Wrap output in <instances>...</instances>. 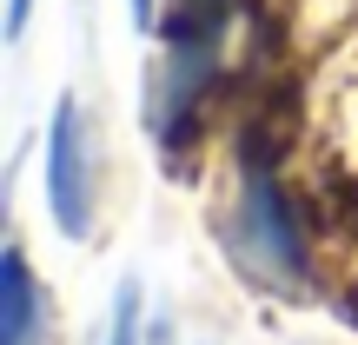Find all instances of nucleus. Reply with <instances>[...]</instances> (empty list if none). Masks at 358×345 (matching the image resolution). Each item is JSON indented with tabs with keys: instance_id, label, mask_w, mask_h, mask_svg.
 Masks as SVG:
<instances>
[{
	"instance_id": "5",
	"label": "nucleus",
	"mask_w": 358,
	"mask_h": 345,
	"mask_svg": "<svg viewBox=\"0 0 358 345\" xmlns=\"http://www.w3.org/2000/svg\"><path fill=\"white\" fill-rule=\"evenodd\" d=\"M27 13H34V0H7V40L27 34Z\"/></svg>"
},
{
	"instance_id": "6",
	"label": "nucleus",
	"mask_w": 358,
	"mask_h": 345,
	"mask_svg": "<svg viewBox=\"0 0 358 345\" xmlns=\"http://www.w3.org/2000/svg\"><path fill=\"white\" fill-rule=\"evenodd\" d=\"M133 20H140V27H153V0H133Z\"/></svg>"
},
{
	"instance_id": "4",
	"label": "nucleus",
	"mask_w": 358,
	"mask_h": 345,
	"mask_svg": "<svg viewBox=\"0 0 358 345\" xmlns=\"http://www.w3.org/2000/svg\"><path fill=\"white\" fill-rule=\"evenodd\" d=\"M106 345H140V293L133 286H120V306H113V332Z\"/></svg>"
},
{
	"instance_id": "2",
	"label": "nucleus",
	"mask_w": 358,
	"mask_h": 345,
	"mask_svg": "<svg viewBox=\"0 0 358 345\" xmlns=\"http://www.w3.org/2000/svg\"><path fill=\"white\" fill-rule=\"evenodd\" d=\"M93 140H87V113H80L73 93L53 100V120H47V206H53V226L66 239H87L93 232Z\"/></svg>"
},
{
	"instance_id": "1",
	"label": "nucleus",
	"mask_w": 358,
	"mask_h": 345,
	"mask_svg": "<svg viewBox=\"0 0 358 345\" xmlns=\"http://www.w3.org/2000/svg\"><path fill=\"white\" fill-rule=\"evenodd\" d=\"M232 246L252 266V279L279 286V293H306L312 279V239L299 226L292 199L279 192L272 167H245L239 179V206H232Z\"/></svg>"
},
{
	"instance_id": "7",
	"label": "nucleus",
	"mask_w": 358,
	"mask_h": 345,
	"mask_svg": "<svg viewBox=\"0 0 358 345\" xmlns=\"http://www.w3.org/2000/svg\"><path fill=\"white\" fill-rule=\"evenodd\" d=\"M345 319L358 325V286H352V293H345Z\"/></svg>"
},
{
	"instance_id": "3",
	"label": "nucleus",
	"mask_w": 358,
	"mask_h": 345,
	"mask_svg": "<svg viewBox=\"0 0 358 345\" xmlns=\"http://www.w3.org/2000/svg\"><path fill=\"white\" fill-rule=\"evenodd\" d=\"M0 345H40L47 339V293H40L34 266H27L20 246H7L0 259Z\"/></svg>"
}]
</instances>
